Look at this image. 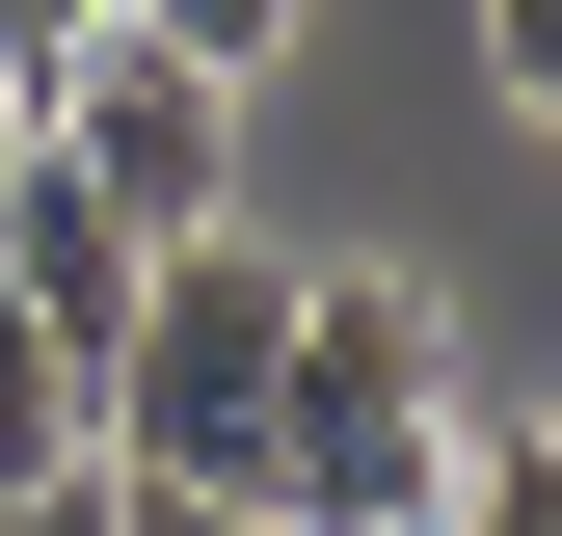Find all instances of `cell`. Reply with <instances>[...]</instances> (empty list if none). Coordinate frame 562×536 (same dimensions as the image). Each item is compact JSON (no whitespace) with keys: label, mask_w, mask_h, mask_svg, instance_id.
<instances>
[{"label":"cell","mask_w":562,"mask_h":536,"mask_svg":"<svg viewBox=\"0 0 562 536\" xmlns=\"http://www.w3.org/2000/svg\"><path fill=\"white\" fill-rule=\"evenodd\" d=\"M268 376H295V268H268L241 215L134 242V322H108V456L134 483H241L268 510Z\"/></svg>","instance_id":"obj_1"},{"label":"cell","mask_w":562,"mask_h":536,"mask_svg":"<svg viewBox=\"0 0 562 536\" xmlns=\"http://www.w3.org/2000/svg\"><path fill=\"white\" fill-rule=\"evenodd\" d=\"M27 161L81 188L108 242H188V215H241V81H215L188 27H134V0H108V27L27 81Z\"/></svg>","instance_id":"obj_2"},{"label":"cell","mask_w":562,"mask_h":536,"mask_svg":"<svg viewBox=\"0 0 562 536\" xmlns=\"http://www.w3.org/2000/svg\"><path fill=\"white\" fill-rule=\"evenodd\" d=\"M54 456H108V376H81V322L0 268V483H54Z\"/></svg>","instance_id":"obj_3"},{"label":"cell","mask_w":562,"mask_h":536,"mask_svg":"<svg viewBox=\"0 0 562 536\" xmlns=\"http://www.w3.org/2000/svg\"><path fill=\"white\" fill-rule=\"evenodd\" d=\"M134 27H188L215 81H268V54H295V0H134Z\"/></svg>","instance_id":"obj_4"},{"label":"cell","mask_w":562,"mask_h":536,"mask_svg":"<svg viewBox=\"0 0 562 536\" xmlns=\"http://www.w3.org/2000/svg\"><path fill=\"white\" fill-rule=\"evenodd\" d=\"M108 536H268L241 483H134V456H108Z\"/></svg>","instance_id":"obj_5"},{"label":"cell","mask_w":562,"mask_h":536,"mask_svg":"<svg viewBox=\"0 0 562 536\" xmlns=\"http://www.w3.org/2000/svg\"><path fill=\"white\" fill-rule=\"evenodd\" d=\"M482 54H509V108H562V0H482Z\"/></svg>","instance_id":"obj_6"},{"label":"cell","mask_w":562,"mask_h":536,"mask_svg":"<svg viewBox=\"0 0 562 536\" xmlns=\"http://www.w3.org/2000/svg\"><path fill=\"white\" fill-rule=\"evenodd\" d=\"M0 215H27V81H0Z\"/></svg>","instance_id":"obj_7"}]
</instances>
